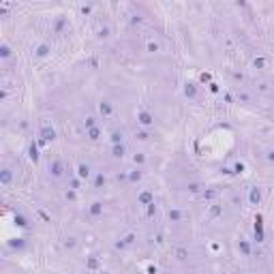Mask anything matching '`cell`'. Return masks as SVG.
<instances>
[{"instance_id":"1","label":"cell","mask_w":274,"mask_h":274,"mask_svg":"<svg viewBox=\"0 0 274 274\" xmlns=\"http://www.w3.org/2000/svg\"><path fill=\"white\" fill-rule=\"evenodd\" d=\"M77 176H79L82 180H90L92 178V167L86 165V163H82V165L77 167Z\"/></svg>"},{"instance_id":"2","label":"cell","mask_w":274,"mask_h":274,"mask_svg":"<svg viewBox=\"0 0 274 274\" xmlns=\"http://www.w3.org/2000/svg\"><path fill=\"white\" fill-rule=\"evenodd\" d=\"M139 122H141L143 127H152V116L143 111V114H139Z\"/></svg>"},{"instance_id":"3","label":"cell","mask_w":274,"mask_h":274,"mask_svg":"<svg viewBox=\"0 0 274 274\" xmlns=\"http://www.w3.org/2000/svg\"><path fill=\"white\" fill-rule=\"evenodd\" d=\"M124 152H127V150H124L122 143H116V146H114V156H124Z\"/></svg>"},{"instance_id":"4","label":"cell","mask_w":274,"mask_h":274,"mask_svg":"<svg viewBox=\"0 0 274 274\" xmlns=\"http://www.w3.org/2000/svg\"><path fill=\"white\" fill-rule=\"evenodd\" d=\"M101 210H103V208H101V203H92V208H90L92 214H101Z\"/></svg>"}]
</instances>
